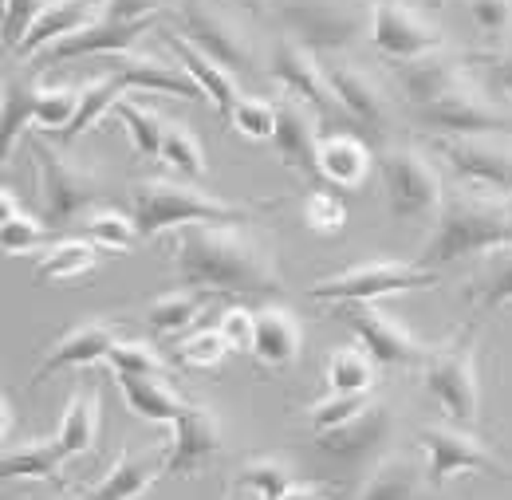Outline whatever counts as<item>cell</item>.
Returning a JSON list of instances; mask_svg holds the SVG:
<instances>
[{
    "instance_id": "12",
    "label": "cell",
    "mask_w": 512,
    "mask_h": 500,
    "mask_svg": "<svg viewBox=\"0 0 512 500\" xmlns=\"http://www.w3.org/2000/svg\"><path fill=\"white\" fill-rule=\"evenodd\" d=\"M335 319L347 323L355 331V339L363 343V351L379 363V367H422L430 347H422L398 319L383 312L379 304H335Z\"/></svg>"
},
{
    "instance_id": "22",
    "label": "cell",
    "mask_w": 512,
    "mask_h": 500,
    "mask_svg": "<svg viewBox=\"0 0 512 500\" xmlns=\"http://www.w3.org/2000/svg\"><path fill=\"white\" fill-rule=\"evenodd\" d=\"M166 457H170V449L134 453L130 445H123L115 465L91 489H83L79 500H142L154 489L158 477H166Z\"/></svg>"
},
{
    "instance_id": "16",
    "label": "cell",
    "mask_w": 512,
    "mask_h": 500,
    "mask_svg": "<svg viewBox=\"0 0 512 500\" xmlns=\"http://www.w3.org/2000/svg\"><path fill=\"white\" fill-rule=\"evenodd\" d=\"M268 71H272V79H276L288 95H296L300 103H308L320 123H335V119H339L343 107H339V99H335V91H331L327 71L316 63V52H308L304 44L280 36V40L272 44Z\"/></svg>"
},
{
    "instance_id": "40",
    "label": "cell",
    "mask_w": 512,
    "mask_h": 500,
    "mask_svg": "<svg viewBox=\"0 0 512 500\" xmlns=\"http://www.w3.org/2000/svg\"><path fill=\"white\" fill-rule=\"evenodd\" d=\"M469 300H473V312H501L512 304V249H497L489 256L485 272L477 276V284L469 288Z\"/></svg>"
},
{
    "instance_id": "51",
    "label": "cell",
    "mask_w": 512,
    "mask_h": 500,
    "mask_svg": "<svg viewBox=\"0 0 512 500\" xmlns=\"http://www.w3.org/2000/svg\"><path fill=\"white\" fill-rule=\"evenodd\" d=\"M465 12L473 20V28L485 36L512 32V0H465Z\"/></svg>"
},
{
    "instance_id": "20",
    "label": "cell",
    "mask_w": 512,
    "mask_h": 500,
    "mask_svg": "<svg viewBox=\"0 0 512 500\" xmlns=\"http://www.w3.org/2000/svg\"><path fill=\"white\" fill-rule=\"evenodd\" d=\"M119 343V323L115 319H83L75 327H67L64 335L52 343V351L40 359L36 375H32V386L48 382L60 371H71V367H91V363H107L111 359V347Z\"/></svg>"
},
{
    "instance_id": "29",
    "label": "cell",
    "mask_w": 512,
    "mask_h": 500,
    "mask_svg": "<svg viewBox=\"0 0 512 500\" xmlns=\"http://www.w3.org/2000/svg\"><path fill=\"white\" fill-rule=\"evenodd\" d=\"M119 382V394L127 402L130 414H138L142 422H158V426H178V418L186 414V398L166 386L162 378H150V375H115Z\"/></svg>"
},
{
    "instance_id": "31",
    "label": "cell",
    "mask_w": 512,
    "mask_h": 500,
    "mask_svg": "<svg viewBox=\"0 0 512 500\" xmlns=\"http://www.w3.org/2000/svg\"><path fill=\"white\" fill-rule=\"evenodd\" d=\"M99 422H103V398H99V390L95 386H75L71 398H67L64 418H60V430L52 434V438L60 441L67 461L95 449Z\"/></svg>"
},
{
    "instance_id": "5",
    "label": "cell",
    "mask_w": 512,
    "mask_h": 500,
    "mask_svg": "<svg viewBox=\"0 0 512 500\" xmlns=\"http://www.w3.org/2000/svg\"><path fill=\"white\" fill-rule=\"evenodd\" d=\"M32 162L40 178V217L52 233L83 221L103 201V178L87 162H75L60 146H48L44 138L32 142Z\"/></svg>"
},
{
    "instance_id": "25",
    "label": "cell",
    "mask_w": 512,
    "mask_h": 500,
    "mask_svg": "<svg viewBox=\"0 0 512 500\" xmlns=\"http://www.w3.org/2000/svg\"><path fill=\"white\" fill-rule=\"evenodd\" d=\"M394 79H398L402 99H406L414 111H422V107L446 99L457 83H465L461 60H457V56H446V52H430V56H422V60L398 63V67H394Z\"/></svg>"
},
{
    "instance_id": "30",
    "label": "cell",
    "mask_w": 512,
    "mask_h": 500,
    "mask_svg": "<svg viewBox=\"0 0 512 500\" xmlns=\"http://www.w3.org/2000/svg\"><path fill=\"white\" fill-rule=\"evenodd\" d=\"M36 99H40V83L24 71H8L4 87H0V154L4 162L16 154V142L28 126L36 123Z\"/></svg>"
},
{
    "instance_id": "32",
    "label": "cell",
    "mask_w": 512,
    "mask_h": 500,
    "mask_svg": "<svg viewBox=\"0 0 512 500\" xmlns=\"http://www.w3.org/2000/svg\"><path fill=\"white\" fill-rule=\"evenodd\" d=\"M64 449L56 438H36V441H8L0 453V477L4 481H60L64 469Z\"/></svg>"
},
{
    "instance_id": "8",
    "label": "cell",
    "mask_w": 512,
    "mask_h": 500,
    "mask_svg": "<svg viewBox=\"0 0 512 500\" xmlns=\"http://www.w3.org/2000/svg\"><path fill=\"white\" fill-rule=\"evenodd\" d=\"M386 209L394 221H438L446 189L438 166L418 150H386L379 158Z\"/></svg>"
},
{
    "instance_id": "28",
    "label": "cell",
    "mask_w": 512,
    "mask_h": 500,
    "mask_svg": "<svg viewBox=\"0 0 512 500\" xmlns=\"http://www.w3.org/2000/svg\"><path fill=\"white\" fill-rule=\"evenodd\" d=\"M375 158H371V142L363 134H347V130H331L320 146V178L339 189H359L367 182Z\"/></svg>"
},
{
    "instance_id": "47",
    "label": "cell",
    "mask_w": 512,
    "mask_h": 500,
    "mask_svg": "<svg viewBox=\"0 0 512 500\" xmlns=\"http://www.w3.org/2000/svg\"><path fill=\"white\" fill-rule=\"evenodd\" d=\"M300 221H304L316 237H335V233H343V225H347V209H343V201H339L335 193L312 189V193H304V201H300Z\"/></svg>"
},
{
    "instance_id": "9",
    "label": "cell",
    "mask_w": 512,
    "mask_h": 500,
    "mask_svg": "<svg viewBox=\"0 0 512 500\" xmlns=\"http://www.w3.org/2000/svg\"><path fill=\"white\" fill-rule=\"evenodd\" d=\"M434 154L449 166V174L465 186V193L509 201L512 197V142L501 134L481 138H438Z\"/></svg>"
},
{
    "instance_id": "45",
    "label": "cell",
    "mask_w": 512,
    "mask_h": 500,
    "mask_svg": "<svg viewBox=\"0 0 512 500\" xmlns=\"http://www.w3.org/2000/svg\"><path fill=\"white\" fill-rule=\"evenodd\" d=\"M79 95L83 87H67V83H40V99H36V123L52 134H64L75 111H79Z\"/></svg>"
},
{
    "instance_id": "26",
    "label": "cell",
    "mask_w": 512,
    "mask_h": 500,
    "mask_svg": "<svg viewBox=\"0 0 512 500\" xmlns=\"http://www.w3.org/2000/svg\"><path fill=\"white\" fill-rule=\"evenodd\" d=\"M95 16H103V12H99V0H44L40 16L32 20L28 36L20 40V48H16L12 56H16L20 63L36 60L44 48L60 44L64 36L79 32V28H83V24H91Z\"/></svg>"
},
{
    "instance_id": "56",
    "label": "cell",
    "mask_w": 512,
    "mask_h": 500,
    "mask_svg": "<svg viewBox=\"0 0 512 500\" xmlns=\"http://www.w3.org/2000/svg\"><path fill=\"white\" fill-rule=\"evenodd\" d=\"M0 410H4V414H0V418H4V441H8V434H12V398H8V394H0Z\"/></svg>"
},
{
    "instance_id": "10",
    "label": "cell",
    "mask_w": 512,
    "mask_h": 500,
    "mask_svg": "<svg viewBox=\"0 0 512 500\" xmlns=\"http://www.w3.org/2000/svg\"><path fill=\"white\" fill-rule=\"evenodd\" d=\"M422 449L430 453V469H426V485L442 489L449 477L457 473H489L497 481H512V469L493 453V445L485 438H477L469 426L457 422H434L422 434Z\"/></svg>"
},
{
    "instance_id": "35",
    "label": "cell",
    "mask_w": 512,
    "mask_h": 500,
    "mask_svg": "<svg viewBox=\"0 0 512 500\" xmlns=\"http://www.w3.org/2000/svg\"><path fill=\"white\" fill-rule=\"evenodd\" d=\"M48 237H52L48 221H44V217L24 213V209H20V201L12 197V189L4 186V193H0V241H4V252L24 256V252L48 245Z\"/></svg>"
},
{
    "instance_id": "21",
    "label": "cell",
    "mask_w": 512,
    "mask_h": 500,
    "mask_svg": "<svg viewBox=\"0 0 512 500\" xmlns=\"http://www.w3.org/2000/svg\"><path fill=\"white\" fill-rule=\"evenodd\" d=\"M327 79H331V91H335L343 115H351L359 123V134L371 146H383L386 126H390V103H386L383 87L367 71H359L351 63H331Z\"/></svg>"
},
{
    "instance_id": "2",
    "label": "cell",
    "mask_w": 512,
    "mask_h": 500,
    "mask_svg": "<svg viewBox=\"0 0 512 500\" xmlns=\"http://www.w3.org/2000/svg\"><path fill=\"white\" fill-rule=\"evenodd\" d=\"M497 249H512V205L477 193H457L446 197L434 221V237L422 252V268H446L461 256Z\"/></svg>"
},
{
    "instance_id": "36",
    "label": "cell",
    "mask_w": 512,
    "mask_h": 500,
    "mask_svg": "<svg viewBox=\"0 0 512 500\" xmlns=\"http://www.w3.org/2000/svg\"><path fill=\"white\" fill-rule=\"evenodd\" d=\"M213 300V292H201V288H174L166 296H158L150 308H146V327L154 335H178L186 331L193 319L201 315V308Z\"/></svg>"
},
{
    "instance_id": "54",
    "label": "cell",
    "mask_w": 512,
    "mask_h": 500,
    "mask_svg": "<svg viewBox=\"0 0 512 500\" xmlns=\"http://www.w3.org/2000/svg\"><path fill=\"white\" fill-rule=\"evenodd\" d=\"M162 0H107L103 12L111 20H146V16H158Z\"/></svg>"
},
{
    "instance_id": "43",
    "label": "cell",
    "mask_w": 512,
    "mask_h": 500,
    "mask_svg": "<svg viewBox=\"0 0 512 500\" xmlns=\"http://www.w3.org/2000/svg\"><path fill=\"white\" fill-rule=\"evenodd\" d=\"M237 485L249 489L256 500H280L296 485V473L284 457H253V461H245Z\"/></svg>"
},
{
    "instance_id": "3",
    "label": "cell",
    "mask_w": 512,
    "mask_h": 500,
    "mask_svg": "<svg viewBox=\"0 0 512 500\" xmlns=\"http://www.w3.org/2000/svg\"><path fill=\"white\" fill-rule=\"evenodd\" d=\"M134 205V221L142 241L162 237L170 229H190V225H245L249 209L221 201L205 189L178 182V178H146L130 193Z\"/></svg>"
},
{
    "instance_id": "38",
    "label": "cell",
    "mask_w": 512,
    "mask_h": 500,
    "mask_svg": "<svg viewBox=\"0 0 512 500\" xmlns=\"http://www.w3.org/2000/svg\"><path fill=\"white\" fill-rule=\"evenodd\" d=\"M127 87L107 71V75H99V79H91V83H83V95H79V111H75V119H71V126H67L64 142H71V138H79V134H87L91 126L99 123L107 111H115L119 107V99H127L123 95Z\"/></svg>"
},
{
    "instance_id": "23",
    "label": "cell",
    "mask_w": 512,
    "mask_h": 500,
    "mask_svg": "<svg viewBox=\"0 0 512 500\" xmlns=\"http://www.w3.org/2000/svg\"><path fill=\"white\" fill-rule=\"evenodd\" d=\"M162 40H166V48L174 52V60L182 63V71L201 87V95L213 103V111L221 115V123L225 126L233 123V111H237V103H241V87H237V79L229 75V67H221L213 56H205L201 48H193L182 32H162Z\"/></svg>"
},
{
    "instance_id": "41",
    "label": "cell",
    "mask_w": 512,
    "mask_h": 500,
    "mask_svg": "<svg viewBox=\"0 0 512 500\" xmlns=\"http://www.w3.org/2000/svg\"><path fill=\"white\" fill-rule=\"evenodd\" d=\"M83 233H87V241H95L99 249H111V252H127L134 241H142L134 213L111 209V205H95L83 217Z\"/></svg>"
},
{
    "instance_id": "50",
    "label": "cell",
    "mask_w": 512,
    "mask_h": 500,
    "mask_svg": "<svg viewBox=\"0 0 512 500\" xmlns=\"http://www.w3.org/2000/svg\"><path fill=\"white\" fill-rule=\"evenodd\" d=\"M40 8H44V0H4L0 4V28H4V48L8 52L20 48V40L28 36L32 20L40 16Z\"/></svg>"
},
{
    "instance_id": "39",
    "label": "cell",
    "mask_w": 512,
    "mask_h": 500,
    "mask_svg": "<svg viewBox=\"0 0 512 500\" xmlns=\"http://www.w3.org/2000/svg\"><path fill=\"white\" fill-rule=\"evenodd\" d=\"M115 115H119V123L127 126L138 158L158 162V158H162V138H166V123H170V119H162L154 107H146V103H138V99H119Z\"/></svg>"
},
{
    "instance_id": "11",
    "label": "cell",
    "mask_w": 512,
    "mask_h": 500,
    "mask_svg": "<svg viewBox=\"0 0 512 500\" xmlns=\"http://www.w3.org/2000/svg\"><path fill=\"white\" fill-rule=\"evenodd\" d=\"M367 36L394 63L422 60V56L446 48L442 24L430 20L426 12H418L406 0H371V8H367Z\"/></svg>"
},
{
    "instance_id": "17",
    "label": "cell",
    "mask_w": 512,
    "mask_h": 500,
    "mask_svg": "<svg viewBox=\"0 0 512 500\" xmlns=\"http://www.w3.org/2000/svg\"><path fill=\"white\" fill-rule=\"evenodd\" d=\"M150 28H158V16H146V20H111L107 12L95 16L91 24H83L79 32L64 36L60 44L44 48L36 56V67H64L71 60H87V56H119V52H130Z\"/></svg>"
},
{
    "instance_id": "46",
    "label": "cell",
    "mask_w": 512,
    "mask_h": 500,
    "mask_svg": "<svg viewBox=\"0 0 512 500\" xmlns=\"http://www.w3.org/2000/svg\"><path fill=\"white\" fill-rule=\"evenodd\" d=\"M371 402H375L371 390H363V394H331V390H327V398L308 406V426H312V434L335 430V426L351 422L355 414H363Z\"/></svg>"
},
{
    "instance_id": "33",
    "label": "cell",
    "mask_w": 512,
    "mask_h": 500,
    "mask_svg": "<svg viewBox=\"0 0 512 500\" xmlns=\"http://www.w3.org/2000/svg\"><path fill=\"white\" fill-rule=\"evenodd\" d=\"M422 489H426V477L418 473V465L402 453H386L379 465H371L355 500H418Z\"/></svg>"
},
{
    "instance_id": "18",
    "label": "cell",
    "mask_w": 512,
    "mask_h": 500,
    "mask_svg": "<svg viewBox=\"0 0 512 500\" xmlns=\"http://www.w3.org/2000/svg\"><path fill=\"white\" fill-rule=\"evenodd\" d=\"M320 119L308 103H300L296 95H280L276 99V134H272V146L280 154V162L304 178H320ZM323 182V178H320Z\"/></svg>"
},
{
    "instance_id": "42",
    "label": "cell",
    "mask_w": 512,
    "mask_h": 500,
    "mask_svg": "<svg viewBox=\"0 0 512 500\" xmlns=\"http://www.w3.org/2000/svg\"><path fill=\"white\" fill-rule=\"evenodd\" d=\"M158 162H166L174 174H182V178H205L209 174V162H205V146H201V138L193 134L186 123H166V138H162V158Z\"/></svg>"
},
{
    "instance_id": "57",
    "label": "cell",
    "mask_w": 512,
    "mask_h": 500,
    "mask_svg": "<svg viewBox=\"0 0 512 500\" xmlns=\"http://www.w3.org/2000/svg\"><path fill=\"white\" fill-rule=\"evenodd\" d=\"M225 500H256V497L249 493V489H241V485L233 481V485H229V493H225Z\"/></svg>"
},
{
    "instance_id": "44",
    "label": "cell",
    "mask_w": 512,
    "mask_h": 500,
    "mask_svg": "<svg viewBox=\"0 0 512 500\" xmlns=\"http://www.w3.org/2000/svg\"><path fill=\"white\" fill-rule=\"evenodd\" d=\"M107 367H111L115 375H150V378L170 375V363H166V359L158 355V347L146 343V339H119V343L111 347Z\"/></svg>"
},
{
    "instance_id": "58",
    "label": "cell",
    "mask_w": 512,
    "mask_h": 500,
    "mask_svg": "<svg viewBox=\"0 0 512 500\" xmlns=\"http://www.w3.org/2000/svg\"><path fill=\"white\" fill-rule=\"evenodd\" d=\"M233 4H241L249 12H268V0H233Z\"/></svg>"
},
{
    "instance_id": "19",
    "label": "cell",
    "mask_w": 512,
    "mask_h": 500,
    "mask_svg": "<svg viewBox=\"0 0 512 500\" xmlns=\"http://www.w3.org/2000/svg\"><path fill=\"white\" fill-rule=\"evenodd\" d=\"M225 449V430L213 406L186 402V414L174 426L170 457H166V477H193L201 473L217 453Z\"/></svg>"
},
{
    "instance_id": "55",
    "label": "cell",
    "mask_w": 512,
    "mask_h": 500,
    "mask_svg": "<svg viewBox=\"0 0 512 500\" xmlns=\"http://www.w3.org/2000/svg\"><path fill=\"white\" fill-rule=\"evenodd\" d=\"M280 500H327V485H316V481H296Z\"/></svg>"
},
{
    "instance_id": "6",
    "label": "cell",
    "mask_w": 512,
    "mask_h": 500,
    "mask_svg": "<svg viewBox=\"0 0 512 500\" xmlns=\"http://www.w3.org/2000/svg\"><path fill=\"white\" fill-rule=\"evenodd\" d=\"M268 16L280 36L304 44L316 56L343 52L363 36V8L355 0H268Z\"/></svg>"
},
{
    "instance_id": "15",
    "label": "cell",
    "mask_w": 512,
    "mask_h": 500,
    "mask_svg": "<svg viewBox=\"0 0 512 500\" xmlns=\"http://www.w3.org/2000/svg\"><path fill=\"white\" fill-rule=\"evenodd\" d=\"M398 434V418L386 402H371L363 414H355L351 422L335 426V430H323L316 434V449L351 465V469H363V465H379L386 457V445Z\"/></svg>"
},
{
    "instance_id": "7",
    "label": "cell",
    "mask_w": 512,
    "mask_h": 500,
    "mask_svg": "<svg viewBox=\"0 0 512 500\" xmlns=\"http://www.w3.org/2000/svg\"><path fill=\"white\" fill-rule=\"evenodd\" d=\"M438 284V272L434 268H422V264H398V260H363V264H351L335 276H323L308 288L312 300L323 304H379L386 296H406V292H422V288H434Z\"/></svg>"
},
{
    "instance_id": "13",
    "label": "cell",
    "mask_w": 512,
    "mask_h": 500,
    "mask_svg": "<svg viewBox=\"0 0 512 500\" xmlns=\"http://www.w3.org/2000/svg\"><path fill=\"white\" fill-rule=\"evenodd\" d=\"M178 24H182V36L193 48L213 56L221 67H237V71H253L256 67L249 32L237 20H229L221 8H213L209 0H186L182 12H178Z\"/></svg>"
},
{
    "instance_id": "4",
    "label": "cell",
    "mask_w": 512,
    "mask_h": 500,
    "mask_svg": "<svg viewBox=\"0 0 512 500\" xmlns=\"http://www.w3.org/2000/svg\"><path fill=\"white\" fill-rule=\"evenodd\" d=\"M426 394L442 406L449 422L477 426L481 422V378H477V323H465L449 343L430 347L422 363Z\"/></svg>"
},
{
    "instance_id": "1",
    "label": "cell",
    "mask_w": 512,
    "mask_h": 500,
    "mask_svg": "<svg viewBox=\"0 0 512 500\" xmlns=\"http://www.w3.org/2000/svg\"><path fill=\"white\" fill-rule=\"evenodd\" d=\"M174 284L221 296H284L272 245L245 225H190L174 237Z\"/></svg>"
},
{
    "instance_id": "49",
    "label": "cell",
    "mask_w": 512,
    "mask_h": 500,
    "mask_svg": "<svg viewBox=\"0 0 512 500\" xmlns=\"http://www.w3.org/2000/svg\"><path fill=\"white\" fill-rule=\"evenodd\" d=\"M229 130H237V134H245L253 142H272V134H276V103L256 99V95H241Z\"/></svg>"
},
{
    "instance_id": "34",
    "label": "cell",
    "mask_w": 512,
    "mask_h": 500,
    "mask_svg": "<svg viewBox=\"0 0 512 500\" xmlns=\"http://www.w3.org/2000/svg\"><path fill=\"white\" fill-rule=\"evenodd\" d=\"M99 268V245L95 241H79V237H67L60 245L40 256L36 264V284H60V280H83Z\"/></svg>"
},
{
    "instance_id": "48",
    "label": "cell",
    "mask_w": 512,
    "mask_h": 500,
    "mask_svg": "<svg viewBox=\"0 0 512 500\" xmlns=\"http://www.w3.org/2000/svg\"><path fill=\"white\" fill-rule=\"evenodd\" d=\"M225 355H229V343H225L221 327H201L190 339H182V347H178V359L193 371H217Z\"/></svg>"
},
{
    "instance_id": "14",
    "label": "cell",
    "mask_w": 512,
    "mask_h": 500,
    "mask_svg": "<svg viewBox=\"0 0 512 500\" xmlns=\"http://www.w3.org/2000/svg\"><path fill=\"white\" fill-rule=\"evenodd\" d=\"M418 123L434 130L438 138H481V134H512V119L493 107L477 87L457 83L446 99L418 111Z\"/></svg>"
},
{
    "instance_id": "53",
    "label": "cell",
    "mask_w": 512,
    "mask_h": 500,
    "mask_svg": "<svg viewBox=\"0 0 512 500\" xmlns=\"http://www.w3.org/2000/svg\"><path fill=\"white\" fill-rule=\"evenodd\" d=\"M473 60L481 63V71H485V87H489L501 103L512 107V52H481V56H473Z\"/></svg>"
},
{
    "instance_id": "24",
    "label": "cell",
    "mask_w": 512,
    "mask_h": 500,
    "mask_svg": "<svg viewBox=\"0 0 512 500\" xmlns=\"http://www.w3.org/2000/svg\"><path fill=\"white\" fill-rule=\"evenodd\" d=\"M107 71L127 87V91H158V95H174V99H205L201 87L182 71V63H166L158 56H103Z\"/></svg>"
},
{
    "instance_id": "37",
    "label": "cell",
    "mask_w": 512,
    "mask_h": 500,
    "mask_svg": "<svg viewBox=\"0 0 512 500\" xmlns=\"http://www.w3.org/2000/svg\"><path fill=\"white\" fill-rule=\"evenodd\" d=\"M323 378L331 394H363L375 390V359L363 347H335L323 363Z\"/></svg>"
},
{
    "instance_id": "52",
    "label": "cell",
    "mask_w": 512,
    "mask_h": 500,
    "mask_svg": "<svg viewBox=\"0 0 512 500\" xmlns=\"http://www.w3.org/2000/svg\"><path fill=\"white\" fill-rule=\"evenodd\" d=\"M217 327H221V335H225L229 351H249V355H253L256 312H249V308H241V304H233V308H225V312H221V319H217Z\"/></svg>"
},
{
    "instance_id": "27",
    "label": "cell",
    "mask_w": 512,
    "mask_h": 500,
    "mask_svg": "<svg viewBox=\"0 0 512 500\" xmlns=\"http://www.w3.org/2000/svg\"><path fill=\"white\" fill-rule=\"evenodd\" d=\"M304 351V323L288 308H260L256 312V339H253V359L260 367H288L296 363Z\"/></svg>"
}]
</instances>
